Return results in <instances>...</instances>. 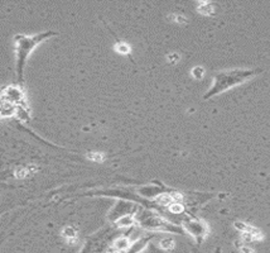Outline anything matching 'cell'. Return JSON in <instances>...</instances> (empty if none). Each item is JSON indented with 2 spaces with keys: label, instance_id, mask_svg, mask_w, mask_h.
<instances>
[{
  "label": "cell",
  "instance_id": "cell-9",
  "mask_svg": "<svg viewBox=\"0 0 270 253\" xmlns=\"http://www.w3.org/2000/svg\"><path fill=\"white\" fill-rule=\"evenodd\" d=\"M132 240L129 239V237L128 235H121L120 234L119 237L117 238V239L114 240L113 243V250H117V251H120V252H128V250L130 248V246H132Z\"/></svg>",
  "mask_w": 270,
  "mask_h": 253
},
{
  "label": "cell",
  "instance_id": "cell-6",
  "mask_svg": "<svg viewBox=\"0 0 270 253\" xmlns=\"http://www.w3.org/2000/svg\"><path fill=\"white\" fill-rule=\"evenodd\" d=\"M136 212H138V206L135 205V204L126 201V200H120L110 210V213L107 215V220L114 224L119 219L126 217V215H135Z\"/></svg>",
  "mask_w": 270,
  "mask_h": 253
},
{
  "label": "cell",
  "instance_id": "cell-11",
  "mask_svg": "<svg viewBox=\"0 0 270 253\" xmlns=\"http://www.w3.org/2000/svg\"><path fill=\"white\" fill-rule=\"evenodd\" d=\"M136 223L135 220V215H126L124 218L119 219L117 223H114V225L118 228V229H121V228H130Z\"/></svg>",
  "mask_w": 270,
  "mask_h": 253
},
{
  "label": "cell",
  "instance_id": "cell-3",
  "mask_svg": "<svg viewBox=\"0 0 270 253\" xmlns=\"http://www.w3.org/2000/svg\"><path fill=\"white\" fill-rule=\"evenodd\" d=\"M135 220L144 231L152 233H173L185 235L186 232L182 227L167 220L158 213L149 209H140L135 213Z\"/></svg>",
  "mask_w": 270,
  "mask_h": 253
},
{
  "label": "cell",
  "instance_id": "cell-8",
  "mask_svg": "<svg viewBox=\"0 0 270 253\" xmlns=\"http://www.w3.org/2000/svg\"><path fill=\"white\" fill-rule=\"evenodd\" d=\"M235 228L236 229H239L241 233H245V234H250L253 238H254V240H260L263 239V235H261V232L259 231V229H256V228L252 227V225L246 224V223H242V221H236L235 224Z\"/></svg>",
  "mask_w": 270,
  "mask_h": 253
},
{
  "label": "cell",
  "instance_id": "cell-7",
  "mask_svg": "<svg viewBox=\"0 0 270 253\" xmlns=\"http://www.w3.org/2000/svg\"><path fill=\"white\" fill-rule=\"evenodd\" d=\"M1 100L3 101H9L12 104H14L16 107H27L25 103V94L24 90L22 89V85H9L3 89L1 91Z\"/></svg>",
  "mask_w": 270,
  "mask_h": 253
},
{
  "label": "cell",
  "instance_id": "cell-15",
  "mask_svg": "<svg viewBox=\"0 0 270 253\" xmlns=\"http://www.w3.org/2000/svg\"><path fill=\"white\" fill-rule=\"evenodd\" d=\"M168 210L173 214H185V205L182 202L174 201L170 205H168Z\"/></svg>",
  "mask_w": 270,
  "mask_h": 253
},
{
  "label": "cell",
  "instance_id": "cell-14",
  "mask_svg": "<svg viewBox=\"0 0 270 253\" xmlns=\"http://www.w3.org/2000/svg\"><path fill=\"white\" fill-rule=\"evenodd\" d=\"M159 247L167 252H172L174 250V240L172 238H163L159 242Z\"/></svg>",
  "mask_w": 270,
  "mask_h": 253
},
{
  "label": "cell",
  "instance_id": "cell-12",
  "mask_svg": "<svg viewBox=\"0 0 270 253\" xmlns=\"http://www.w3.org/2000/svg\"><path fill=\"white\" fill-rule=\"evenodd\" d=\"M114 48L121 54H130V51H132L129 44L125 43L124 41H121V39H119V38L117 39V43L114 44Z\"/></svg>",
  "mask_w": 270,
  "mask_h": 253
},
{
  "label": "cell",
  "instance_id": "cell-17",
  "mask_svg": "<svg viewBox=\"0 0 270 253\" xmlns=\"http://www.w3.org/2000/svg\"><path fill=\"white\" fill-rule=\"evenodd\" d=\"M149 253H170V252L163 251L159 246H157V244L151 243V244H149Z\"/></svg>",
  "mask_w": 270,
  "mask_h": 253
},
{
  "label": "cell",
  "instance_id": "cell-19",
  "mask_svg": "<svg viewBox=\"0 0 270 253\" xmlns=\"http://www.w3.org/2000/svg\"><path fill=\"white\" fill-rule=\"evenodd\" d=\"M168 60L170 61V62H178V60H179V54H168V57H167Z\"/></svg>",
  "mask_w": 270,
  "mask_h": 253
},
{
  "label": "cell",
  "instance_id": "cell-2",
  "mask_svg": "<svg viewBox=\"0 0 270 253\" xmlns=\"http://www.w3.org/2000/svg\"><path fill=\"white\" fill-rule=\"evenodd\" d=\"M58 33L53 31H46L35 35L27 36L18 33L14 36V47H16V56H17V82L18 85H23V75H24V69L27 65L29 56L33 52L38 44L46 41L47 38L57 36Z\"/></svg>",
  "mask_w": 270,
  "mask_h": 253
},
{
  "label": "cell",
  "instance_id": "cell-10",
  "mask_svg": "<svg viewBox=\"0 0 270 253\" xmlns=\"http://www.w3.org/2000/svg\"><path fill=\"white\" fill-rule=\"evenodd\" d=\"M17 111H18V107H16L14 104L9 103V101L1 100V117H12L13 114H16Z\"/></svg>",
  "mask_w": 270,
  "mask_h": 253
},
{
  "label": "cell",
  "instance_id": "cell-5",
  "mask_svg": "<svg viewBox=\"0 0 270 253\" xmlns=\"http://www.w3.org/2000/svg\"><path fill=\"white\" fill-rule=\"evenodd\" d=\"M182 228L186 233H188L196 240L197 246L206 239L208 234L207 223L192 214H185V218L182 219Z\"/></svg>",
  "mask_w": 270,
  "mask_h": 253
},
{
  "label": "cell",
  "instance_id": "cell-4",
  "mask_svg": "<svg viewBox=\"0 0 270 253\" xmlns=\"http://www.w3.org/2000/svg\"><path fill=\"white\" fill-rule=\"evenodd\" d=\"M119 235V229L115 225H106L86 238L80 253H107Z\"/></svg>",
  "mask_w": 270,
  "mask_h": 253
},
{
  "label": "cell",
  "instance_id": "cell-21",
  "mask_svg": "<svg viewBox=\"0 0 270 253\" xmlns=\"http://www.w3.org/2000/svg\"><path fill=\"white\" fill-rule=\"evenodd\" d=\"M191 250H192V253H201V251L198 250L197 247L195 246H191Z\"/></svg>",
  "mask_w": 270,
  "mask_h": 253
},
{
  "label": "cell",
  "instance_id": "cell-1",
  "mask_svg": "<svg viewBox=\"0 0 270 253\" xmlns=\"http://www.w3.org/2000/svg\"><path fill=\"white\" fill-rule=\"evenodd\" d=\"M261 72H263L261 69H233L219 71V72L214 73L212 85L203 95V100H208L216 95L227 91L230 89L241 85L249 79H252Z\"/></svg>",
  "mask_w": 270,
  "mask_h": 253
},
{
  "label": "cell",
  "instance_id": "cell-20",
  "mask_svg": "<svg viewBox=\"0 0 270 253\" xmlns=\"http://www.w3.org/2000/svg\"><path fill=\"white\" fill-rule=\"evenodd\" d=\"M241 252L242 253H255L254 250H252V248H249V247H242L241 248Z\"/></svg>",
  "mask_w": 270,
  "mask_h": 253
},
{
  "label": "cell",
  "instance_id": "cell-13",
  "mask_svg": "<svg viewBox=\"0 0 270 253\" xmlns=\"http://www.w3.org/2000/svg\"><path fill=\"white\" fill-rule=\"evenodd\" d=\"M63 237L66 238L68 242H76L77 239V231L73 227H66L63 229Z\"/></svg>",
  "mask_w": 270,
  "mask_h": 253
},
{
  "label": "cell",
  "instance_id": "cell-16",
  "mask_svg": "<svg viewBox=\"0 0 270 253\" xmlns=\"http://www.w3.org/2000/svg\"><path fill=\"white\" fill-rule=\"evenodd\" d=\"M191 73L196 80H201L202 77L204 76V69L201 66H196V67H193V69H192Z\"/></svg>",
  "mask_w": 270,
  "mask_h": 253
},
{
  "label": "cell",
  "instance_id": "cell-22",
  "mask_svg": "<svg viewBox=\"0 0 270 253\" xmlns=\"http://www.w3.org/2000/svg\"><path fill=\"white\" fill-rule=\"evenodd\" d=\"M107 253H125V252H120V251H117V250H113V248H111L110 251H109V252Z\"/></svg>",
  "mask_w": 270,
  "mask_h": 253
},
{
  "label": "cell",
  "instance_id": "cell-18",
  "mask_svg": "<svg viewBox=\"0 0 270 253\" xmlns=\"http://www.w3.org/2000/svg\"><path fill=\"white\" fill-rule=\"evenodd\" d=\"M87 157L91 158V160H95V161H101V160L104 158V156L100 155V153H94V155H92V153H88Z\"/></svg>",
  "mask_w": 270,
  "mask_h": 253
},
{
  "label": "cell",
  "instance_id": "cell-23",
  "mask_svg": "<svg viewBox=\"0 0 270 253\" xmlns=\"http://www.w3.org/2000/svg\"><path fill=\"white\" fill-rule=\"evenodd\" d=\"M215 253H221V248H220V247H217L216 251H215Z\"/></svg>",
  "mask_w": 270,
  "mask_h": 253
}]
</instances>
